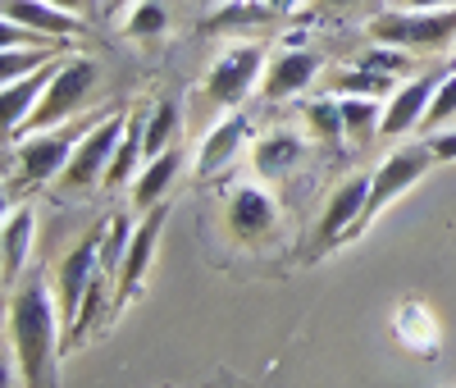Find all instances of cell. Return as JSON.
<instances>
[{"instance_id":"6da1fadb","label":"cell","mask_w":456,"mask_h":388,"mask_svg":"<svg viewBox=\"0 0 456 388\" xmlns=\"http://www.w3.org/2000/svg\"><path fill=\"white\" fill-rule=\"evenodd\" d=\"M5 338L19 361L23 388H60V338L64 316L46 279H23L5 297Z\"/></svg>"},{"instance_id":"7a4b0ae2","label":"cell","mask_w":456,"mask_h":388,"mask_svg":"<svg viewBox=\"0 0 456 388\" xmlns=\"http://www.w3.org/2000/svg\"><path fill=\"white\" fill-rule=\"evenodd\" d=\"M370 42L397 51H443L456 42V5L443 10H384L370 19Z\"/></svg>"},{"instance_id":"3957f363","label":"cell","mask_w":456,"mask_h":388,"mask_svg":"<svg viewBox=\"0 0 456 388\" xmlns=\"http://www.w3.org/2000/svg\"><path fill=\"white\" fill-rule=\"evenodd\" d=\"M434 165H438V155H434V142H429V137H420V142H402L393 155H384V165L370 169V202H365V215H361L356 233L370 228L379 215H384V211L402 197V192H411V187L420 183Z\"/></svg>"},{"instance_id":"277c9868","label":"cell","mask_w":456,"mask_h":388,"mask_svg":"<svg viewBox=\"0 0 456 388\" xmlns=\"http://www.w3.org/2000/svg\"><path fill=\"white\" fill-rule=\"evenodd\" d=\"M96 78H101V69H96L87 55H69V60L60 64V73L51 78V87H46L42 105H37V114L28 120V133H42V128L69 124L73 114H78V110L92 101Z\"/></svg>"},{"instance_id":"5b68a950","label":"cell","mask_w":456,"mask_h":388,"mask_svg":"<svg viewBox=\"0 0 456 388\" xmlns=\"http://www.w3.org/2000/svg\"><path fill=\"white\" fill-rule=\"evenodd\" d=\"M124 128H128L124 114H110V120L92 124V128L83 133V142L73 146V155H69L64 174L55 178V187H60V192H83V187H96V183L105 178L110 161H114V151H119Z\"/></svg>"},{"instance_id":"8992f818","label":"cell","mask_w":456,"mask_h":388,"mask_svg":"<svg viewBox=\"0 0 456 388\" xmlns=\"http://www.w3.org/2000/svg\"><path fill=\"white\" fill-rule=\"evenodd\" d=\"M265 64H270V55H265L256 42H242V46H228L210 73H206V96L224 110H238L251 92H260V78H265Z\"/></svg>"},{"instance_id":"52a82bcc","label":"cell","mask_w":456,"mask_h":388,"mask_svg":"<svg viewBox=\"0 0 456 388\" xmlns=\"http://www.w3.org/2000/svg\"><path fill=\"white\" fill-rule=\"evenodd\" d=\"M96 279H101V233H87V238H78V247L55 265V297H60L64 334L78 320V310H83Z\"/></svg>"},{"instance_id":"ba28073f","label":"cell","mask_w":456,"mask_h":388,"mask_svg":"<svg viewBox=\"0 0 456 388\" xmlns=\"http://www.w3.org/2000/svg\"><path fill=\"white\" fill-rule=\"evenodd\" d=\"M87 128H92V124H87ZM87 128H78V124H60V128H42V133L23 137V142L14 146L23 178H28V183H55V178L64 174V165H69L73 146L83 142Z\"/></svg>"},{"instance_id":"9c48e42d","label":"cell","mask_w":456,"mask_h":388,"mask_svg":"<svg viewBox=\"0 0 456 388\" xmlns=\"http://www.w3.org/2000/svg\"><path fill=\"white\" fill-rule=\"evenodd\" d=\"M165 224H169V202L151 206V211L133 224V243H128V252H124L119 275H114V297H110V306H114V310H119L128 297H137V288H142L146 269H151V256H156V243H160Z\"/></svg>"},{"instance_id":"30bf717a","label":"cell","mask_w":456,"mask_h":388,"mask_svg":"<svg viewBox=\"0 0 456 388\" xmlns=\"http://www.w3.org/2000/svg\"><path fill=\"white\" fill-rule=\"evenodd\" d=\"M365 202H370V174H352V178H342L333 187V197L320 215V233H315V243L320 247H333V243H347L356 238V224L365 215Z\"/></svg>"},{"instance_id":"8fae6325","label":"cell","mask_w":456,"mask_h":388,"mask_svg":"<svg viewBox=\"0 0 456 388\" xmlns=\"http://www.w3.org/2000/svg\"><path fill=\"white\" fill-rule=\"evenodd\" d=\"M447 73V69H443ZM443 73H420V78H406V83H397V92L384 101V137H406L425 124V114H429V101L443 83Z\"/></svg>"},{"instance_id":"7c38bea8","label":"cell","mask_w":456,"mask_h":388,"mask_svg":"<svg viewBox=\"0 0 456 388\" xmlns=\"http://www.w3.org/2000/svg\"><path fill=\"white\" fill-rule=\"evenodd\" d=\"M279 224V206L260 183H242L233 197H228V228H233L238 243H265Z\"/></svg>"},{"instance_id":"4fadbf2b","label":"cell","mask_w":456,"mask_h":388,"mask_svg":"<svg viewBox=\"0 0 456 388\" xmlns=\"http://www.w3.org/2000/svg\"><path fill=\"white\" fill-rule=\"evenodd\" d=\"M55 73H60V60L42 64V69L28 73V78H14V83H5V92H0V124H5L10 137L28 133V120L37 114V105H42V96H46V87H51Z\"/></svg>"},{"instance_id":"5bb4252c","label":"cell","mask_w":456,"mask_h":388,"mask_svg":"<svg viewBox=\"0 0 456 388\" xmlns=\"http://www.w3.org/2000/svg\"><path fill=\"white\" fill-rule=\"evenodd\" d=\"M251 142V120L242 110H228L224 120L201 137L197 146V178H215L228 161H238V151Z\"/></svg>"},{"instance_id":"9a60e30c","label":"cell","mask_w":456,"mask_h":388,"mask_svg":"<svg viewBox=\"0 0 456 388\" xmlns=\"http://www.w3.org/2000/svg\"><path fill=\"white\" fill-rule=\"evenodd\" d=\"M320 69H324V60L315 51H274L270 64H265V78H260V96L265 101H288L301 87H311V78Z\"/></svg>"},{"instance_id":"2e32d148","label":"cell","mask_w":456,"mask_h":388,"mask_svg":"<svg viewBox=\"0 0 456 388\" xmlns=\"http://www.w3.org/2000/svg\"><path fill=\"white\" fill-rule=\"evenodd\" d=\"M5 19L10 23H28V28L46 32V37H64V42H73V37L87 28L78 14L55 5V0H5Z\"/></svg>"},{"instance_id":"e0dca14e","label":"cell","mask_w":456,"mask_h":388,"mask_svg":"<svg viewBox=\"0 0 456 388\" xmlns=\"http://www.w3.org/2000/svg\"><path fill=\"white\" fill-rule=\"evenodd\" d=\"M178 169H183V151L178 146L151 155V161L142 165V174H137V183H133V206L151 211V206L169 202V187L178 183Z\"/></svg>"},{"instance_id":"ac0fdd59","label":"cell","mask_w":456,"mask_h":388,"mask_svg":"<svg viewBox=\"0 0 456 388\" xmlns=\"http://www.w3.org/2000/svg\"><path fill=\"white\" fill-rule=\"evenodd\" d=\"M0 269H5V288L19 284L23 265H28V252H32V238H37V215L32 206H19L5 215V233H0Z\"/></svg>"},{"instance_id":"d6986e66","label":"cell","mask_w":456,"mask_h":388,"mask_svg":"<svg viewBox=\"0 0 456 388\" xmlns=\"http://www.w3.org/2000/svg\"><path fill=\"white\" fill-rule=\"evenodd\" d=\"M301 155H306V142H301L297 133H288V128L265 133L260 142H251V165H256L260 178H279V174L297 169Z\"/></svg>"},{"instance_id":"ffe728a7","label":"cell","mask_w":456,"mask_h":388,"mask_svg":"<svg viewBox=\"0 0 456 388\" xmlns=\"http://www.w3.org/2000/svg\"><path fill=\"white\" fill-rule=\"evenodd\" d=\"M338 101H342V133L356 146L374 142L379 128H384V101L379 96H338Z\"/></svg>"},{"instance_id":"44dd1931","label":"cell","mask_w":456,"mask_h":388,"mask_svg":"<svg viewBox=\"0 0 456 388\" xmlns=\"http://www.w3.org/2000/svg\"><path fill=\"white\" fill-rule=\"evenodd\" d=\"M397 334L406 338V347H415V352L434 357V347H438V325H434V316H429L425 306L406 301V306L397 310Z\"/></svg>"},{"instance_id":"7402d4cb","label":"cell","mask_w":456,"mask_h":388,"mask_svg":"<svg viewBox=\"0 0 456 388\" xmlns=\"http://www.w3.org/2000/svg\"><path fill=\"white\" fill-rule=\"evenodd\" d=\"M178 124H183V105L178 101H160L156 110L146 114V161L178 142Z\"/></svg>"},{"instance_id":"603a6c76","label":"cell","mask_w":456,"mask_h":388,"mask_svg":"<svg viewBox=\"0 0 456 388\" xmlns=\"http://www.w3.org/2000/svg\"><path fill=\"white\" fill-rule=\"evenodd\" d=\"M128 243H133V224H128V215H110L105 228H101V275H105V279L119 275Z\"/></svg>"},{"instance_id":"cb8c5ba5","label":"cell","mask_w":456,"mask_h":388,"mask_svg":"<svg viewBox=\"0 0 456 388\" xmlns=\"http://www.w3.org/2000/svg\"><path fill=\"white\" fill-rule=\"evenodd\" d=\"M306 128H311V137H320V142H342V137H347V133H342V101H338V96L311 101V105H306Z\"/></svg>"},{"instance_id":"d4e9b609","label":"cell","mask_w":456,"mask_h":388,"mask_svg":"<svg viewBox=\"0 0 456 388\" xmlns=\"http://www.w3.org/2000/svg\"><path fill=\"white\" fill-rule=\"evenodd\" d=\"M124 28H128V37H137V42L165 37V28H169V10L160 5V0H137V5L128 10V19H124Z\"/></svg>"},{"instance_id":"484cf974","label":"cell","mask_w":456,"mask_h":388,"mask_svg":"<svg viewBox=\"0 0 456 388\" xmlns=\"http://www.w3.org/2000/svg\"><path fill=\"white\" fill-rule=\"evenodd\" d=\"M64 46H37V51H5L0 55V73H5V83H14V78H28V73H37L42 64H51V60H64L60 55Z\"/></svg>"},{"instance_id":"4316f807","label":"cell","mask_w":456,"mask_h":388,"mask_svg":"<svg viewBox=\"0 0 456 388\" xmlns=\"http://www.w3.org/2000/svg\"><path fill=\"white\" fill-rule=\"evenodd\" d=\"M452 114H456V69L443 73V83H438V92H434V101H429V114H425L420 128H443Z\"/></svg>"},{"instance_id":"83f0119b","label":"cell","mask_w":456,"mask_h":388,"mask_svg":"<svg viewBox=\"0 0 456 388\" xmlns=\"http://www.w3.org/2000/svg\"><path fill=\"white\" fill-rule=\"evenodd\" d=\"M429 142H434V155H438V161H456V128L429 133Z\"/></svg>"},{"instance_id":"f1b7e54d","label":"cell","mask_w":456,"mask_h":388,"mask_svg":"<svg viewBox=\"0 0 456 388\" xmlns=\"http://www.w3.org/2000/svg\"><path fill=\"white\" fill-rule=\"evenodd\" d=\"M265 10H270L274 19H283V14H292V10H301V0H260Z\"/></svg>"},{"instance_id":"f546056e","label":"cell","mask_w":456,"mask_h":388,"mask_svg":"<svg viewBox=\"0 0 456 388\" xmlns=\"http://www.w3.org/2000/svg\"><path fill=\"white\" fill-rule=\"evenodd\" d=\"M443 5H456V0H402V10H443Z\"/></svg>"},{"instance_id":"4dcf8cb0","label":"cell","mask_w":456,"mask_h":388,"mask_svg":"<svg viewBox=\"0 0 456 388\" xmlns=\"http://www.w3.org/2000/svg\"><path fill=\"white\" fill-rule=\"evenodd\" d=\"M133 5H137V0H105V14H110V19H119V14L133 10Z\"/></svg>"},{"instance_id":"1f68e13d","label":"cell","mask_w":456,"mask_h":388,"mask_svg":"<svg viewBox=\"0 0 456 388\" xmlns=\"http://www.w3.org/2000/svg\"><path fill=\"white\" fill-rule=\"evenodd\" d=\"M55 5H64V10H73V14H78V10L87 5V0H55Z\"/></svg>"},{"instance_id":"d6a6232c","label":"cell","mask_w":456,"mask_h":388,"mask_svg":"<svg viewBox=\"0 0 456 388\" xmlns=\"http://www.w3.org/2000/svg\"><path fill=\"white\" fill-rule=\"evenodd\" d=\"M320 5H329V10H342V5H356V0H320Z\"/></svg>"}]
</instances>
